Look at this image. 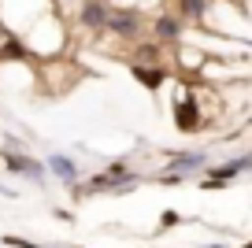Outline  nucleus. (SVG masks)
<instances>
[{"label": "nucleus", "instance_id": "9d476101", "mask_svg": "<svg viewBox=\"0 0 252 248\" xmlns=\"http://www.w3.org/2000/svg\"><path fill=\"white\" fill-rule=\"evenodd\" d=\"M4 245H11V248H48V245H33V241H23V237H4Z\"/></svg>", "mask_w": 252, "mask_h": 248}, {"label": "nucleus", "instance_id": "39448f33", "mask_svg": "<svg viewBox=\"0 0 252 248\" xmlns=\"http://www.w3.org/2000/svg\"><path fill=\"white\" fill-rule=\"evenodd\" d=\"M48 171H52L60 182H67V186H74V182H78V167H74L67 155H60V152L48 155Z\"/></svg>", "mask_w": 252, "mask_h": 248}, {"label": "nucleus", "instance_id": "f257e3e1", "mask_svg": "<svg viewBox=\"0 0 252 248\" xmlns=\"http://www.w3.org/2000/svg\"><path fill=\"white\" fill-rule=\"evenodd\" d=\"M104 30H111V33H123V37H134V33L141 30V19H137V11H115V8H108Z\"/></svg>", "mask_w": 252, "mask_h": 248}, {"label": "nucleus", "instance_id": "f03ea898", "mask_svg": "<svg viewBox=\"0 0 252 248\" xmlns=\"http://www.w3.org/2000/svg\"><path fill=\"white\" fill-rule=\"evenodd\" d=\"M174 123H178L182 133H193L200 130V111H197V96H186V100L174 108Z\"/></svg>", "mask_w": 252, "mask_h": 248}, {"label": "nucleus", "instance_id": "1a4fd4ad", "mask_svg": "<svg viewBox=\"0 0 252 248\" xmlns=\"http://www.w3.org/2000/svg\"><path fill=\"white\" fill-rule=\"evenodd\" d=\"M182 15L186 19H200L204 15V0H182Z\"/></svg>", "mask_w": 252, "mask_h": 248}, {"label": "nucleus", "instance_id": "f8f14e48", "mask_svg": "<svg viewBox=\"0 0 252 248\" xmlns=\"http://www.w3.org/2000/svg\"><path fill=\"white\" fill-rule=\"evenodd\" d=\"M208 248H222V245H208Z\"/></svg>", "mask_w": 252, "mask_h": 248}, {"label": "nucleus", "instance_id": "423d86ee", "mask_svg": "<svg viewBox=\"0 0 252 248\" xmlns=\"http://www.w3.org/2000/svg\"><path fill=\"white\" fill-rule=\"evenodd\" d=\"M197 167H204V155L200 152H193V155H174L171 159V171L178 174V171H197Z\"/></svg>", "mask_w": 252, "mask_h": 248}, {"label": "nucleus", "instance_id": "9b49d317", "mask_svg": "<svg viewBox=\"0 0 252 248\" xmlns=\"http://www.w3.org/2000/svg\"><path fill=\"white\" fill-rule=\"evenodd\" d=\"M241 248H252V241H245V245H241Z\"/></svg>", "mask_w": 252, "mask_h": 248}, {"label": "nucleus", "instance_id": "6e6552de", "mask_svg": "<svg viewBox=\"0 0 252 248\" xmlns=\"http://www.w3.org/2000/svg\"><path fill=\"white\" fill-rule=\"evenodd\" d=\"M134 74L141 78V82H145L149 89H159V82H163V70H149L145 63H141V67H134Z\"/></svg>", "mask_w": 252, "mask_h": 248}, {"label": "nucleus", "instance_id": "20e7f679", "mask_svg": "<svg viewBox=\"0 0 252 248\" xmlns=\"http://www.w3.org/2000/svg\"><path fill=\"white\" fill-rule=\"evenodd\" d=\"M104 19H108V4H100V0H82V26L104 30Z\"/></svg>", "mask_w": 252, "mask_h": 248}, {"label": "nucleus", "instance_id": "7ed1b4c3", "mask_svg": "<svg viewBox=\"0 0 252 248\" xmlns=\"http://www.w3.org/2000/svg\"><path fill=\"white\" fill-rule=\"evenodd\" d=\"M4 159H8V167H11V171L26 174V178H30V182H41V178H45V167H41L37 159H30V155H19V152H8V155H4Z\"/></svg>", "mask_w": 252, "mask_h": 248}, {"label": "nucleus", "instance_id": "0eeeda50", "mask_svg": "<svg viewBox=\"0 0 252 248\" xmlns=\"http://www.w3.org/2000/svg\"><path fill=\"white\" fill-rule=\"evenodd\" d=\"M178 30H182L178 19H171V15H163V19L156 23V37H159V41H174V37H178Z\"/></svg>", "mask_w": 252, "mask_h": 248}]
</instances>
